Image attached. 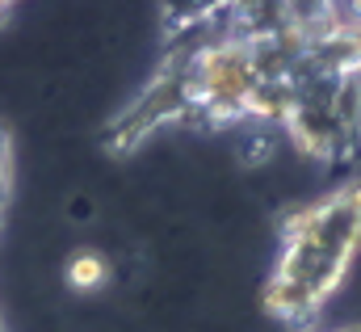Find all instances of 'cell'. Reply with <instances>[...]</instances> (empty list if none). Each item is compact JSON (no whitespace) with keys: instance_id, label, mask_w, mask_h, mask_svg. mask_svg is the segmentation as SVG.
Returning a JSON list of instances; mask_svg holds the SVG:
<instances>
[{"instance_id":"3957f363","label":"cell","mask_w":361,"mask_h":332,"mask_svg":"<svg viewBox=\"0 0 361 332\" xmlns=\"http://www.w3.org/2000/svg\"><path fill=\"white\" fill-rule=\"evenodd\" d=\"M63 219H68L72 227H92V223L101 219L97 194H92V189H72V194L63 198Z\"/></svg>"},{"instance_id":"5b68a950","label":"cell","mask_w":361,"mask_h":332,"mask_svg":"<svg viewBox=\"0 0 361 332\" xmlns=\"http://www.w3.org/2000/svg\"><path fill=\"white\" fill-rule=\"evenodd\" d=\"M357 25H361V8H357Z\"/></svg>"},{"instance_id":"277c9868","label":"cell","mask_w":361,"mask_h":332,"mask_svg":"<svg viewBox=\"0 0 361 332\" xmlns=\"http://www.w3.org/2000/svg\"><path fill=\"white\" fill-rule=\"evenodd\" d=\"M13 25V4H0V34Z\"/></svg>"},{"instance_id":"7a4b0ae2","label":"cell","mask_w":361,"mask_h":332,"mask_svg":"<svg viewBox=\"0 0 361 332\" xmlns=\"http://www.w3.org/2000/svg\"><path fill=\"white\" fill-rule=\"evenodd\" d=\"M59 278H63V286H68L76 299H97V295H105V290L114 286V265H109V256L101 249L76 244V249L63 252Z\"/></svg>"},{"instance_id":"6da1fadb","label":"cell","mask_w":361,"mask_h":332,"mask_svg":"<svg viewBox=\"0 0 361 332\" xmlns=\"http://www.w3.org/2000/svg\"><path fill=\"white\" fill-rule=\"evenodd\" d=\"M361 249V185L319 194L302 211L286 215L277 261L265 282V307L281 324H311L349 278Z\"/></svg>"}]
</instances>
